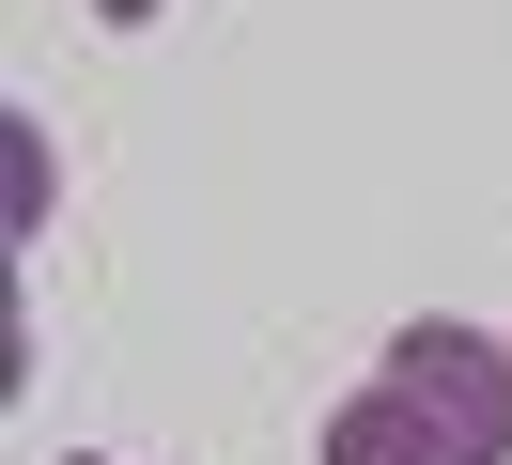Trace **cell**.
Listing matches in <instances>:
<instances>
[{
	"label": "cell",
	"mask_w": 512,
	"mask_h": 465,
	"mask_svg": "<svg viewBox=\"0 0 512 465\" xmlns=\"http://www.w3.org/2000/svg\"><path fill=\"white\" fill-rule=\"evenodd\" d=\"M311 465H466V450H450V434H435V419H419V403L373 372V388H342V403H326Z\"/></svg>",
	"instance_id": "obj_1"
},
{
	"label": "cell",
	"mask_w": 512,
	"mask_h": 465,
	"mask_svg": "<svg viewBox=\"0 0 512 465\" xmlns=\"http://www.w3.org/2000/svg\"><path fill=\"white\" fill-rule=\"evenodd\" d=\"M94 16H109V31H140V16H171V0H94Z\"/></svg>",
	"instance_id": "obj_2"
},
{
	"label": "cell",
	"mask_w": 512,
	"mask_h": 465,
	"mask_svg": "<svg viewBox=\"0 0 512 465\" xmlns=\"http://www.w3.org/2000/svg\"><path fill=\"white\" fill-rule=\"evenodd\" d=\"M63 465H109V450H63Z\"/></svg>",
	"instance_id": "obj_3"
}]
</instances>
